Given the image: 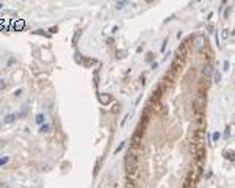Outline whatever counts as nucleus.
Returning a JSON list of instances; mask_svg holds the SVG:
<instances>
[{
    "instance_id": "f257e3e1",
    "label": "nucleus",
    "mask_w": 235,
    "mask_h": 188,
    "mask_svg": "<svg viewBox=\"0 0 235 188\" xmlns=\"http://www.w3.org/2000/svg\"><path fill=\"white\" fill-rule=\"evenodd\" d=\"M126 172L130 177V180H135L138 174V157L135 154H127L126 157Z\"/></svg>"
},
{
    "instance_id": "f03ea898",
    "label": "nucleus",
    "mask_w": 235,
    "mask_h": 188,
    "mask_svg": "<svg viewBox=\"0 0 235 188\" xmlns=\"http://www.w3.org/2000/svg\"><path fill=\"white\" fill-rule=\"evenodd\" d=\"M99 102L102 105H108L111 102V96L110 94H99Z\"/></svg>"
},
{
    "instance_id": "7ed1b4c3",
    "label": "nucleus",
    "mask_w": 235,
    "mask_h": 188,
    "mask_svg": "<svg viewBox=\"0 0 235 188\" xmlns=\"http://www.w3.org/2000/svg\"><path fill=\"white\" fill-rule=\"evenodd\" d=\"M16 119H18V115H14V113H10V115H7V116L3 118V124H13Z\"/></svg>"
},
{
    "instance_id": "20e7f679",
    "label": "nucleus",
    "mask_w": 235,
    "mask_h": 188,
    "mask_svg": "<svg viewBox=\"0 0 235 188\" xmlns=\"http://www.w3.org/2000/svg\"><path fill=\"white\" fill-rule=\"evenodd\" d=\"M35 122H36L38 126L46 124V115H44V113H38V115L35 116Z\"/></svg>"
},
{
    "instance_id": "39448f33",
    "label": "nucleus",
    "mask_w": 235,
    "mask_h": 188,
    "mask_svg": "<svg viewBox=\"0 0 235 188\" xmlns=\"http://www.w3.org/2000/svg\"><path fill=\"white\" fill-rule=\"evenodd\" d=\"M193 105H194V111H196L198 115H201V113H202V101H201V99H196V101L193 102Z\"/></svg>"
},
{
    "instance_id": "423d86ee",
    "label": "nucleus",
    "mask_w": 235,
    "mask_h": 188,
    "mask_svg": "<svg viewBox=\"0 0 235 188\" xmlns=\"http://www.w3.org/2000/svg\"><path fill=\"white\" fill-rule=\"evenodd\" d=\"M202 74H204V77H210V75L213 74V67H212V64H205V66H204V69H202Z\"/></svg>"
},
{
    "instance_id": "0eeeda50",
    "label": "nucleus",
    "mask_w": 235,
    "mask_h": 188,
    "mask_svg": "<svg viewBox=\"0 0 235 188\" xmlns=\"http://www.w3.org/2000/svg\"><path fill=\"white\" fill-rule=\"evenodd\" d=\"M50 129H52V127H50V124H47V122L42 124V126H39V132H41V133H49Z\"/></svg>"
},
{
    "instance_id": "6e6552de",
    "label": "nucleus",
    "mask_w": 235,
    "mask_h": 188,
    "mask_svg": "<svg viewBox=\"0 0 235 188\" xmlns=\"http://www.w3.org/2000/svg\"><path fill=\"white\" fill-rule=\"evenodd\" d=\"M224 157H226L227 160H232V161H233V160H235V152H233V151H226V152H224Z\"/></svg>"
},
{
    "instance_id": "1a4fd4ad",
    "label": "nucleus",
    "mask_w": 235,
    "mask_h": 188,
    "mask_svg": "<svg viewBox=\"0 0 235 188\" xmlns=\"http://www.w3.org/2000/svg\"><path fill=\"white\" fill-rule=\"evenodd\" d=\"M8 161H10V157H8V155H5V157H0V166L7 165Z\"/></svg>"
},
{
    "instance_id": "9d476101",
    "label": "nucleus",
    "mask_w": 235,
    "mask_h": 188,
    "mask_svg": "<svg viewBox=\"0 0 235 188\" xmlns=\"http://www.w3.org/2000/svg\"><path fill=\"white\" fill-rule=\"evenodd\" d=\"M22 92H24V88H18L13 94H14V97H21V96H22Z\"/></svg>"
},
{
    "instance_id": "9b49d317",
    "label": "nucleus",
    "mask_w": 235,
    "mask_h": 188,
    "mask_svg": "<svg viewBox=\"0 0 235 188\" xmlns=\"http://www.w3.org/2000/svg\"><path fill=\"white\" fill-rule=\"evenodd\" d=\"M213 78H215V82H216V83H219V82H221V72H218V71H216V72H213Z\"/></svg>"
},
{
    "instance_id": "f8f14e48",
    "label": "nucleus",
    "mask_w": 235,
    "mask_h": 188,
    "mask_svg": "<svg viewBox=\"0 0 235 188\" xmlns=\"http://www.w3.org/2000/svg\"><path fill=\"white\" fill-rule=\"evenodd\" d=\"M219 138H221V133H219V132H215V133L212 135V141H213V143H216Z\"/></svg>"
},
{
    "instance_id": "ddd939ff",
    "label": "nucleus",
    "mask_w": 235,
    "mask_h": 188,
    "mask_svg": "<svg viewBox=\"0 0 235 188\" xmlns=\"http://www.w3.org/2000/svg\"><path fill=\"white\" fill-rule=\"evenodd\" d=\"M124 146H126V143H124V141H122V143H121V144H119V146H118V147H116V149H114V154H119V152H121V151H122V149H124Z\"/></svg>"
},
{
    "instance_id": "4468645a",
    "label": "nucleus",
    "mask_w": 235,
    "mask_h": 188,
    "mask_svg": "<svg viewBox=\"0 0 235 188\" xmlns=\"http://www.w3.org/2000/svg\"><path fill=\"white\" fill-rule=\"evenodd\" d=\"M7 88V80L5 78H0V91H3Z\"/></svg>"
},
{
    "instance_id": "2eb2a0df",
    "label": "nucleus",
    "mask_w": 235,
    "mask_h": 188,
    "mask_svg": "<svg viewBox=\"0 0 235 188\" xmlns=\"http://www.w3.org/2000/svg\"><path fill=\"white\" fill-rule=\"evenodd\" d=\"M126 5H127L126 2H116V10H122Z\"/></svg>"
},
{
    "instance_id": "dca6fc26",
    "label": "nucleus",
    "mask_w": 235,
    "mask_h": 188,
    "mask_svg": "<svg viewBox=\"0 0 235 188\" xmlns=\"http://www.w3.org/2000/svg\"><path fill=\"white\" fill-rule=\"evenodd\" d=\"M201 47H202V38L199 36V38H198V44H196V49H201Z\"/></svg>"
},
{
    "instance_id": "f3484780",
    "label": "nucleus",
    "mask_w": 235,
    "mask_h": 188,
    "mask_svg": "<svg viewBox=\"0 0 235 188\" xmlns=\"http://www.w3.org/2000/svg\"><path fill=\"white\" fill-rule=\"evenodd\" d=\"M0 188H10V185L7 182H0Z\"/></svg>"
},
{
    "instance_id": "a211bd4d",
    "label": "nucleus",
    "mask_w": 235,
    "mask_h": 188,
    "mask_svg": "<svg viewBox=\"0 0 235 188\" xmlns=\"http://www.w3.org/2000/svg\"><path fill=\"white\" fill-rule=\"evenodd\" d=\"M227 35H229V33H227V30H222V33H221V36H222L224 39L227 38Z\"/></svg>"
},
{
    "instance_id": "6ab92c4d",
    "label": "nucleus",
    "mask_w": 235,
    "mask_h": 188,
    "mask_svg": "<svg viewBox=\"0 0 235 188\" xmlns=\"http://www.w3.org/2000/svg\"><path fill=\"white\" fill-rule=\"evenodd\" d=\"M166 44H168V39H165V41H163V44H162V50H165V49H166Z\"/></svg>"
},
{
    "instance_id": "aec40b11",
    "label": "nucleus",
    "mask_w": 235,
    "mask_h": 188,
    "mask_svg": "<svg viewBox=\"0 0 235 188\" xmlns=\"http://www.w3.org/2000/svg\"><path fill=\"white\" fill-rule=\"evenodd\" d=\"M229 13H230V8H227V10H226V13H224V17H229Z\"/></svg>"
},
{
    "instance_id": "412c9836",
    "label": "nucleus",
    "mask_w": 235,
    "mask_h": 188,
    "mask_svg": "<svg viewBox=\"0 0 235 188\" xmlns=\"http://www.w3.org/2000/svg\"><path fill=\"white\" fill-rule=\"evenodd\" d=\"M227 69H229V63L226 61V63H224V71H227Z\"/></svg>"
},
{
    "instance_id": "4be33fe9",
    "label": "nucleus",
    "mask_w": 235,
    "mask_h": 188,
    "mask_svg": "<svg viewBox=\"0 0 235 188\" xmlns=\"http://www.w3.org/2000/svg\"><path fill=\"white\" fill-rule=\"evenodd\" d=\"M126 188H133V185H132V183H129V185H127Z\"/></svg>"
},
{
    "instance_id": "5701e85b",
    "label": "nucleus",
    "mask_w": 235,
    "mask_h": 188,
    "mask_svg": "<svg viewBox=\"0 0 235 188\" xmlns=\"http://www.w3.org/2000/svg\"><path fill=\"white\" fill-rule=\"evenodd\" d=\"M2 8H3V3H2V2H0V10H2Z\"/></svg>"
}]
</instances>
